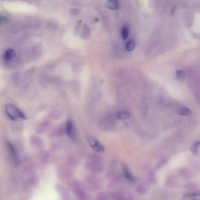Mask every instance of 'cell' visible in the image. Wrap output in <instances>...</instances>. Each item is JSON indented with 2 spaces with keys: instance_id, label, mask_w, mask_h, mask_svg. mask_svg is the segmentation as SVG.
Here are the masks:
<instances>
[{
  "instance_id": "cell-1",
  "label": "cell",
  "mask_w": 200,
  "mask_h": 200,
  "mask_svg": "<svg viewBox=\"0 0 200 200\" xmlns=\"http://www.w3.org/2000/svg\"><path fill=\"white\" fill-rule=\"evenodd\" d=\"M5 112L8 117L13 121L21 122L26 120V115L19 108L12 104L5 105Z\"/></svg>"
},
{
  "instance_id": "cell-2",
  "label": "cell",
  "mask_w": 200,
  "mask_h": 200,
  "mask_svg": "<svg viewBox=\"0 0 200 200\" xmlns=\"http://www.w3.org/2000/svg\"><path fill=\"white\" fill-rule=\"evenodd\" d=\"M86 168L88 170L94 173H102L105 169L103 164L102 162H93L89 161L85 164Z\"/></svg>"
},
{
  "instance_id": "cell-3",
  "label": "cell",
  "mask_w": 200,
  "mask_h": 200,
  "mask_svg": "<svg viewBox=\"0 0 200 200\" xmlns=\"http://www.w3.org/2000/svg\"><path fill=\"white\" fill-rule=\"evenodd\" d=\"M72 184V190L76 198L80 200L87 199L86 193L78 183L73 182Z\"/></svg>"
},
{
  "instance_id": "cell-4",
  "label": "cell",
  "mask_w": 200,
  "mask_h": 200,
  "mask_svg": "<svg viewBox=\"0 0 200 200\" xmlns=\"http://www.w3.org/2000/svg\"><path fill=\"white\" fill-rule=\"evenodd\" d=\"M89 145L95 152L102 153L105 151V147L98 140L93 137H89L87 139Z\"/></svg>"
},
{
  "instance_id": "cell-5",
  "label": "cell",
  "mask_w": 200,
  "mask_h": 200,
  "mask_svg": "<svg viewBox=\"0 0 200 200\" xmlns=\"http://www.w3.org/2000/svg\"><path fill=\"white\" fill-rule=\"evenodd\" d=\"M6 145L14 162L15 164H19L20 162V159H19V154H18L16 148H15L13 144L9 141H8L7 142Z\"/></svg>"
},
{
  "instance_id": "cell-6",
  "label": "cell",
  "mask_w": 200,
  "mask_h": 200,
  "mask_svg": "<svg viewBox=\"0 0 200 200\" xmlns=\"http://www.w3.org/2000/svg\"><path fill=\"white\" fill-rule=\"evenodd\" d=\"M65 131L68 135L73 140H76V133L75 126L73 122L70 120H68L65 125Z\"/></svg>"
},
{
  "instance_id": "cell-7",
  "label": "cell",
  "mask_w": 200,
  "mask_h": 200,
  "mask_svg": "<svg viewBox=\"0 0 200 200\" xmlns=\"http://www.w3.org/2000/svg\"><path fill=\"white\" fill-rule=\"evenodd\" d=\"M55 188L62 199L67 200L70 199L69 192L63 186L61 185L60 184H56L55 185Z\"/></svg>"
},
{
  "instance_id": "cell-8",
  "label": "cell",
  "mask_w": 200,
  "mask_h": 200,
  "mask_svg": "<svg viewBox=\"0 0 200 200\" xmlns=\"http://www.w3.org/2000/svg\"><path fill=\"white\" fill-rule=\"evenodd\" d=\"M30 142L31 145L37 148H40L43 147L42 140L37 136H32L30 138Z\"/></svg>"
},
{
  "instance_id": "cell-9",
  "label": "cell",
  "mask_w": 200,
  "mask_h": 200,
  "mask_svg": "<svg viewBox=\"0 0 200 200\" xmlns=\"http://www.w3.org/2000/svg\"><path fill=\"white\" fill-rule=\"evenodd\" d=\"M105 7L110 10H117L119 8V2L117 0H109L105 3Z\"/></svg>"
},
{
  "instance_id": "cell-10",
  "label": "cell",
  "mask_w": 200,
  "mask_h": 200,
  "mask_svg": "<svg viewBox=\"0 0 200 200\" xmlns=\"http://www.w3.org/2000/svg\"><path fill=\"white\" fill-rule=\"evenodd\" d=\"M16 52L14 49L9 48L5 51L4 54V58L6 61L12 60L16 56Z\"/></svg>"
},
{
  "instance_id": "cell-11",
  "label": "cell",
  "mask_w": 200,
  "mask_h": 200,
  "mask_svg": "<svg viewBox=\"0 0 200 200\" xmlns=\"http://www.w3.org/2000/svg\"><path fill=\"white\" fill-rule=\"evenodd\" d=\"M123 176L126 179L132 182H134L136 181V179L130 173V170L127 166H123Z\"/></svg>"
},
{
  "instance_id": "cell-12",
  "label": "cell",
  "mask_w": 200,
  "mask_h": 200,
  "mask_svg": "<svg viewBox=\"0 0 200 200\" xmlns=\"http://www.w3.org/2000/svg\"><path fill=\"white\" fill-rule=\"evenodd\" d=\"M199 192L188 193L183 196V199H198L200 198Z\"/></svg>"
},
{
  "instance_id": "cell-13",
  "label": "cell",
  "mask_w": 200,
  "mask_h": 200,
  "mask_svg": "<svg viewBox=\"0 0 200 200\" xmlns=\"http://www.w3.org/2000/svg\"><path fill=\"white\" fill-rule=\"evenodd\" d=\"M130 116V113L129 111L124 110L120 111L118 112L116 116L118 119L124 120L128 119Z\"/></svg>"
},
{
  "instance_id": "cell-14",
  "label": "cell",
  "mask_w": 200,
  "mask_h": 200,
  "mask_svg": "<svg viewBox=\"0 0 200 200\" xmlns=\"http://www.w3.org/2000/svg\"><path fill=\"white\" fill-rule=\"evenodd\" d=\"M179 114L183 116H189L192 114V111L187 107H180L177 110Z\"/></svg>"
},
{
  "instance_id": "cell-15",
  "label": "cell",
  "mask_w": 200,
  "mask_h": 200,
  "mask_svg": "<svg viewBox=\"0 0 200 200\" xmlns=\"http://www.w3.org/2000/svg\"><path fill=\"white\" fill-rule=\"evenodd\" d=\"M130 33V29L127 26H125L122 28L121 34L122 38L123 40H126L127 38Z\"/></svg>"
},
{
  "instance_id": "cell-16",
  "label": "cell",
  "mask_w": 200,
  "mask_h": 200,
  "mask_svg": "<svg viewBox=\"0 0 200 200\" xmlns=\"http://www.w3.org/2000/svg\"><path fill=\"white\" fill-rule=\"evenodd\" d=\"M200 145V142L199 141H198L194 143L190 147V151L194 155H198Z\"/></svg>"
},
{
  "instance_id": "cell-17",
  "label": "cell",
  "mask_w": 200,
  "mask_h": 200,
  "mask_svg": "<svg viewBox=\"0 0 200 200\" xmlns=\"http://www.w3.org/2000/svg\"><path fill=\"white\" fill-rule=\"evenodd\" d=\"M135 42L134 41L132 40H130L127 41L126 43V45H125V48L126 51L130 52V51H132L135 48Z\"/></svg>"
},
{
  "instance_id": "cell-18",
  "label": "cell",
  "mask_w": 200,
  "mask_h": 200,
  "mask_svg": "<svg viewBox=\"0 0 200 200\" xmlns=\"http://www.w3.org/2000/svg\"><path fill=\"white\" fill-rule=\"evenodd\" d=\"M176 76L178 80H184L185 77V73L183 70H177L176 72Z\"/></svg>"
},
{
  "instance_id": "cell-19",
  "label": "cell",
  "mask_w": 200,
  "mask_h": 200,
  "mask_svg": "<svg viewBox=\"0 0 200 200\" xmlns=\"http://www.w3.org/2000/svg\"><path fill=\"white\" fill-rule=\"evenodd\" d=\"M49 125L48 123H44L40 125L39 127L38 128V131L40 133H43L45 131L46 129L48 127V125Z\"/></svg>"
},
{
  "instance_id": "cell-20",
  "label": "cell",
  "mask_w": 200,
  "mask_h": 200,
  "mask_svg": "<svg viewBox=\"0 0 200 200\" xmlns=\"http://www.w3.org/2000/svg\"><path fill=\"white\" fill-rule=\"evenodd\" d=\"M8 20L7 18L2 15H0V25L6 23Z\"/></svg>"
}]
</instances>
